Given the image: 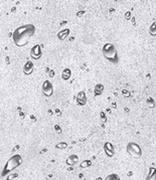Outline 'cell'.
<instances>
[{"instance_id":"cell-15","label":"cell","mask_w":156,"mask_h":180,"mask_svg":"<svg viewBox=\"0 0 156 180\" xmlns=\"http://www.w3.org/2000/svg\"><path fill=\"white\" fill-rule=\"evenodd\" d=\"M149 33H150L152 36H156V21H154V22L150 25V27H149Z\"/></svg>"},{"instance_id":"cell-3","label":"cell","mask_w":156,"mask_h":180,"mask_svg":"<svg viewBox=\"0 0 156 180\" xmlns=\"http://www.w3.org/2000/svg\"><path fill=\"white\" fill-rule=\"evenodd\" d=\"M21 163H22V157H21V155H19V154L13 155L7 161V162H6L4 168L2 170L1 177L4 178L7 174L11 173V171H13L14 169H16L17 167H19Z\"/></svg>"},{"instance_id":"cell-1","label":"cell","mask_w":156,"mask_h":180,"mask_svg":"<svg viewBox=\"0 0 156 180\" xmlns=\"http://www.w3.org/2000/svg\"><path fill=\"white\" fill-rule=\"evenodd\" d=\"M34 33H35V26L33 24H23L13 31L12 38L17 46H23L28 43V40L34 35Z\"/></svg>"},{"instance_id":"cell-13","label":"cell","mask_w":156,"mask_h":180,"mask_svg":"<svg viewBox=\"0 0 156 180\" xmlns=\"http://www.w3.org/2000/svg\"><path fill=\"white\" fill-rule=\"evenodd\" d=\"M156 179V168L155 167H150L149 173L147 175V180H155Z\"/></svg>"},{"instance_id":"cell-29","label":"cell","mask_w":156,"mask_h":180,"mask_svg":"<svg viewBox=\"0 0 156 180\" xmlns=\"http://www.w3.org/2000/svg\"><path fill=\"white\" fill-rule=\"evenodd\" d=\"M82 1H84V2H87V1H88V0H82Z\"/></svg>"},{"instance_id":"cell-6","label":"cell","mask_w":156,"mask_h":180,"mask_svg":"<svg viewBox=\"0 0 156 180\" xmlns=\"http://www.w3.org/2000/svg\"><path fill=\"white\" fill-rule=\"evenodd\" d=\"M42 55V49H41V46L39 45H35L31 47L30 49V56L33 59H38L41 58Z\"/></svg>"},{"instance_id":"cell-16","label":"cell","mask_w":156,"mask_h":180,"mask_svg":"<svg viewBox=\"0 0 156 180\" xmlns=\"http://www.w3.org/2000/svg\"><path fill=\"white\" fill-rule=\"evenodd\" d=\"M92 165V161L91 160H85L81 163V168H87V167H90Z\"/></svg>"},{"instance_id":"cell-8","label":"cell","mask_w":156,"mask_h":180,"mask_svg":"<svg viewBox=\"0 0 156 180\" xmlns=\"http://www.w3.org/2000/svg\"><path fill=\"white\" fill-rule=\"evenodd\" d=\"M77 103L79 106H85L87 104V96L84 91L79 92V94L77 95Z\"/></svg>"},{"instance_id":"cell-5","label":"cell","mask_w":156,"mask_h":180,"mask_svg":"<svg viewBox=\"0 0 156 180\" xmlns=\"http://www.w3.org/2000/svg\"><path fill=\"white\" fill-rule=\"evenodd\" d=\"M42 93L45 97H51L54 94V86L49 81H45L42 84Z\"/></svg>"},{"instance_id":"cell-27","label":"cell","mask_w":156,"mask_h":180,"mask_svg":"<svg viewBox=\"0 0 156 180\" xmlns=\"http://www.w3.org/2000/svg\"><path fill=\"white\" fill-rule=\"evenodd\" d=\"M55 113H57L58 116H61V111L58 109H55Z\"/></svg>"},{"instance_id":"cell-17","label":"cell","mask_w":156,"mask_h":180,"mask_svg":"<svg viewBox=\"0 0 156 180\" xmlns=\"http://www.w3.org/2000/svg\"><path fill=\"white\" fill-rule=\"evenodd\" d=\"M147 106L149 107V108H154L155 107V102H154V100L152 99V98H148L147 99Z\"/></svg>"},{"instance_id":"cell-18","label":"cell","mask_w":156,"mask_h":180,"mask_svg":"<svg viewBox=\"0 0 156 180\" xmlns=\"http://www.w3.org/2000/svg\"><path fill=\"white\" fill-rule=\"evenodd\" d=\"M113 179L119 180L120 179L119 175H117V174H111V175H108L107 177H106V180H113Z\"/></svg>"},{"instance_id":"cell-9","label":"cell","mask_w":156,"mask_h":180,"mask_svg":"<svg viewBox=\"0 0 156 180\" xmlns=\"http://www.w3.org/2000/svg\"><path fill=\"white\" fill-rule=\"evenodd\" d=\"M23 72L25 75H29L32 74V72H33V69H34V65H33V62H31V61H27L25 64H24L23 65Z\"/></svg>"},{"instance_id":"cell-25","label":"cell","mask_w":156,"mask_h":180,"mask_svg":"<svg viewBox=\"0 0 156 180\" xmlns=\"http://www.w3.org/2000/svg\"><path fill=\"white\" fill-rule=\"evenodd\" d=\"M49 77H51V78H54L55 77V71H54V69H51V71H49Z\"/></svg>"},{"instance_id":"cell-21","label":"cell","mask_w":156,"mask_h":180,"mask_svg":"<svg viewBox=\"0 0 156 180\" xmlns=\"http://www.w3.org/2000/svg\"><path fill=\"white\" fill-rule=\"evenodd\" d=\"M122 95L125 97V98H129L131 96V94H130V92L129 91H127V90H123L122 91Z\"/></svg>"},{"instance_id":"cell-14","label":"cell","mask_w":156,"mask_h":180,"mask_svg":"<svg viewBox=\"0 0 156 180\" xmlns=\"http://www.w3.org/2000/svg\"><path fill=\"white\" fill-rule=\"evenodd\" d=\"M94 92H95L96 96H100V95L103 94L104 92V86L102 84H97L95 86V89H94Z\"/></svg>"},{"instance_id":"cell-7","label":"cell","mask_w":156,"mask_h":180,"mask_svg":"<svg viewBox=\"0 0 156 180\" xmlns=\"http://www.w3.org/2000/svg\"><path fill=\"white\" fill-rule=\"evenodd\" d=\"M104 151L108 157H113L115 155V148L110 142H106L104 144Z\"/></svg>"},{"instance_id":"cell-19","label":"cell","mask_w":156,"mask_h":180,"mask_svg":"<svg viewBox=\"0 0 156 180\" xmlns=\"http://www.w3.org/2000/svg\"><path fill=\"white\" fill-rule=\"evenodd\" d=\"M100 118H101V121H102L103 124H105V123L107 122V116H106V114L104 112L100 113Z\"/></svg>"},{"instance_id":"cell-2","label":"cell","mask_w":156,"mask_h":180,"mask_svg":"<svg viewBox=\"0 0 156 180\" xmlns=\"http://www.w3.org/2000/svg\"><path fill=\"white\" fill-rule=\"evenodd\" d=\"M103 55L105 56V58L107 59L113 65L119 64V55H118L117 48L115 47V45L111 42H107L103 45L102 48Z\"/></svg>"},{"instance_id":"cell-11","label":"cell","mask_w":156,"mask_h":180,"mask_svg":"<svg viewBox=\"0 0 156 180\" xmlns=\"http://www.w3.org/2000/svg\"><path fill=\"white\" fill-rule=\"evenodd\" d=\"M71 71L68 68H65L64 71L61 72V78L64 81H68L71 78Z\"/></svg>"},{"instance_id":"cell-4","label":"cell","mask_w":156,"mask_h":180,"mask_svg":"<svg viewBox=\"0 0 156 180\" xmlns=\"http://www.w3.org/2000/svg\"><path fill=\"white\" fill-rule=\"evenodd\" d=\"M127 152L129 153L130 156L134 158H140L142 156V149L139 144L135 142H130L127 144Z\"/></svg>"},{"instance_id":"cell-22","label":"cell","mask_w":156,"mask_h":180,"mask_svg":"<svg viewBox=\"0 0 156 180\" xmlns=\"http://www.w3.org/2000/svg\"><path fill=\"white\" fill-rule=\"evenodd\" d=\"M55 131L57 132L58 134H61V132H62V130H61V128L58 125H55Z\"/></svg>"},{"instance_id":"cell-24","label":"cell","mask_w":156,"mask_h":180,"mask_svg":"<svg viewBox=\"0 0 156 180\" xmlns=\"http://www.w3.org/2000/svg\"><path fill=\"white\" fill-rule=\"evenodd\" d=\"M18 176V174H16V173H14V174H11L10 176H8L7 179H13V178H16Z\"/></svg>"},{"instance_id":"cell-10","label":"cell","mask_w":156,"mask_h":180,"mask_svg":"<svg viewBox=\"0 0 156 180\" xmlns=\"http://www.w3.org/2000/svg\"><path fill=\"white\" fill-rule=\"evenodd\" d=\"M79 162V157L77 155H71L70 157L67 159V164L70 166H74Z\"/></svg>"},{"instance_id":"cell-20","label":"cell","mask_w":156,"mask_h":180,"mask_svg":"<svg viewBox=\"0 0 156 180\" xmlns=\"http://www.w3.org/2000/svg\"><path fill=\"white\" fill-rule=\"evenodd\" d=\"M55 147H57L58 149H65V148L68 147V144L65 143V142H64V143H58Z\"/></svg>"},{"instance_id":"cell-12","label":"cell","mask_w":156,"mask_h":180,"mask_svg":"<svg viewBox=\"0 0 156 180\" xmlns=\"http://www.w3.org/2000/svg\"><path fill=\"white\" fill-rule=\"evenodd\" d=\"M70 29H64V30H61L60 31V32L58 33V38L60 39V40H65V37H67L68 35H70Z\"/></svg>"},{"instance_id":"cell-23","label":"cell","mask_w":156,"mask_h":180,"mask_svg":"<svg viewBox=\"0 0 156 180\" xmlns=\"http://www.w3.org/2000/svg\"><path fill=\"white\" fill-rule=\"evenodd\" d=\"M125 18H126V19H131V11H127L126 13H125Z\"/></svg>"},{"instance_id":"cell-26","label":"cell","mask_w":156,"mask_h":180,"mask_svg":"<svg viewBox=\"0 0 156 180\" xmlns=\"http://www.w3.org/2000/svg\"><path fill=\"white\" fill-rule=\"evenodd\" d=\"M84 14H85V11H84V10H81L80 12H78V13H77V16H78V17L83 16Z\"/></svg>"},{"instance_id":"cell-28","label":"cell","mask_w":156,"mask_h":180,"mask_svg":"<svg viewBox=\"0 0 156 180\" xmlns=\"http://www.w3.org/2000/svg\"><path fill=\"white\" fill-rule=\"evenodd\" d=\"M19 115H20V117H22V118H23V117H24V113H19Z\"/></svg>"}]
</instances>
